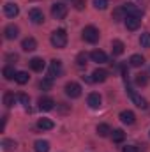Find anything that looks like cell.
I'll return each mask as SVG.
<instances>
[{
	"label": "cell",
	"instance_id": "cell-1",
	"mask_svg": "<svg viewBox=\"0 0 150 152\" xmlns=\"http://www.w3.org/2000/svg\"><path fill=\"white\" fill-rule=\"evenodd\" d=\"M51 44L55 46V48H66V44H67V32L64 30V28H58V30H55L53 34H51Z\"/></svg>",
	"mask_w": 150,
	"mask_h": 152
},
{
	"label": "cell",
	"instance_id": "cell-2",
	"mask_svg": "<svg viewBox=\"0 0 150 152\" xmlns=\"http://www.w3.org/2000/svg\"><path fill=\"white\" fill-rule=\"evenodd\" d=\"M83 39H85L87 42H90V44H95V42L99 41V30H97L95 27H92V25L85 27V28H83Z\"/></svg>",
	"mask_w": 150,
	"mask_h": 152
},
{
	"label": "cell",
	"instance_id": "cell-3",
	"mask_svg": "<svg viewBox=\"0 0 150 152\" xmlns=\"http://www.w3.org/2000/svg\"><path fill=\"white\" fill-rule=\"evenodd\" d=\"M67 5H64V4H53L51 5V14H53V18L55 20H64L66 16H67Z\"/></svg>",
	"mask_w": 150,
	"mask_h": 152
},
{
	"label": "cell",
	"instance_id": "cell-4",
	"mask_svg": "<svg viewBox=\"0 0 150 152\" xmlns=\"http://www.w3.org/2000/svg\"><path fill=\"white\" fill-rule=\"evenodd\" d=\"M66 94H67L71 99L79 97V96H81V87H79V83H76V81H69V83L66 85Z\"/></svg>",
	"mask_w": 150,
	"mask_h": 152
},
{
	"label": "cell",
	"instance_id": "cell-5",
	"mask_svg": "<svg viewBox=\"0 0 150 152\" xmlns=\"http://www.w3.org/2000/svg\"><path fill=\"white\" fill-rule=\"evenodd\" d=\"M127 92H129V96H131L133 103H134L138 108H141V110H145V108H147V99H145V97H141L140 94H136V92H134L133 88H129V87H127Z\"/></svg>",
	"mask_w": 150,
	"mask_h": 152
},
{
	"label": "cell",
	"instance_id": "cell-6",
	"mask_svg": "<svg viewBox=\"0 0 150 152\" xmlns=\"http://www.w3.org/2000/svg\"><path fill=\"white\" fill-rule=\"evenodd\" d=\"M122 7H124V11H125V14H127V16H136V18H141V14H143V11H141L136 4H131V2H129V4H124Z\"/></svg>",
	"mask_w": 150,
	"mask_h": 152
},
{
	"label": "cell",
	"instance_id": "cell-7",
	"mask_svg": "<svg viewBox=\"0 0 150 152\" xmlns=\"http://www.w3.org/2000/svg\"><path fill=\"white\" fill-rule=\"evenodd\" d=\"M62 75V62L60 60H51V64H50V78H58V76Z\"/></svg>",
	"mask_w": 150,
	"mask_h": 152
},
{
	"label": "cell",
	"instance_id": "cell-8",
	"mask_svg": "<svg viewBox=\"0 0 150 152\" xmlns=\"http://www.w3.org/2000/svg\"><path fill=\"white\" fill-rule=\"evenodd\" d=\"M28 18H30V21L36 23V25H41V23L44 21V14H42L41 9H30V11H28Z\"/></svg>",
	"mask_w": 150,
	"mask_h": 152
},
{
	"label": "cell",
	"instance_id": "cell-9",
	"mask_svg": "<svg viewBox=\"0 0 150 152\" xmlns=\"http://www.w3.org/2000/svg\"><path fill=\"white\" fill-rule=\"evenodd\" d=\"M124 23H125V28H127V30H138L141 20L136 18V16H127V18L124 20Z\"/></svg>",
	"mask_w": 150,
	"mask_h": 152
},
{
	"label": "cell",
	"instance_id": "cell-10",
	"mask_svg": "<svg viewBox=\"0 0 150 152\" xmlns=\"http://www.w3.org/2000/svg\"><path fill=\"white\" fill-rule=\"evenodd\" d=\"M87 104H88L92 110L101 108V96H99V94H95V92L88 94V97H87Z\"/></svg>",
	"mask_w": 150,
	"mask_h": 152
},
{
	"label": "cell",
	"instance_id": "cell-11",
	"mask_svg": "<svg viewBox=\"0 0 150 152\" xmlns=\"http://www.w3.org/2000/svg\"><path fill=\"white\" fill-rule=\"evenodd\" d=\"M4 12H5V16H9V18H16V16L20 14V9H18V5H16V4L7 2V4L4 5Z\"/></svg>",
	"mask_w": 150,
	"mask_h": 152
},
{
	"label": "cell",
	"instance_id": "cell-12",
	"mask_svg": "<svg viewBox=\"0 0 150 152\" xmlns=\"http://www.w3.org/2000/svg\"><path fill=\"white\" fill-rule=\"evenodd\" d=\"M53 108H55V101H53L51 97H41V99H39V110L50 112V110H53Z\"/></svg>",
	"mask_w": 150,
	"mask_h": 152
},
{
	"label": "cell",
	"instance_id": "cell-13",
	"mask_svg": "<svg viewBox=\"0 0 150 152\" xmlns=\"http://www.w3.org/2000/svg\"><path fill=\"white\" fill-rule=\"evenodd\" d=\"M120 120L124 124H127V126H133L136 122V115L133 113L131 110H124V112H120Z\"/></svg>",
	"mask_w": 150,
	"mask_h": 152
},
{
	"label": "cell",
	"instance_id": "cell-14",
	"mask_svg": "<svg viewBox=\"0 0 150 152\" xmlns=\"http://www.w3.org/2000/svg\"><path fill=\"white\" fill-rule=\"evenodd\" d=\"M90 58H92L94 62H97V64H104V62H108V55H106L104 51H101V50H94V51L90 53Z\"/></svg>",
	"mask_w": 150,
	"mask_h": 152
},
{
	"label": "cell",
	"instance_id": "cell-15",
	"mask_svg": "<svg viewBox=\"0 0 150 152\" xmlns=\"http://www.w3.org/2000/svg\"><path fill=\"white\" fill-rule=\"evenodd\" d=\"M18 34H20V28H18L16 25H7V27L4 28V36H5V39H9V41L16 39Z\"/></svg>",
	"mask_w": 150,
	"mask_h": 152
},
{
	"label": "cell",
	"instance_id": "cell-16",
	"mask_svg": "<svg viewBox=\"0 0 150 152\" xmlns=\"http://www.w3.org/2000/svg\"><path fill=\"white\" fill-rule=\"evenodd\" d=\"M106 80H108V71L106 69H95L92 73V81H95V83H103Z\"/></svg>",
	"mask_w": 150,
	"mask_h": 152
},
{
	"label": "cell",
	"instance_id": "cell-17",
	"mask_svg": "<svg viewBox=\"0 0 150 152\" xmlns=\"http://www.w3.org/2000/svg\"><path fill=\"white\" fill-rule=\"evenodd\" d=\"M21 48H23L25 51H34V50L37 48V41H36L34 37L23 39V42H21Z\"/></svg>",
	"mask_w": 150,
	"mask_h": 152
},
{
	"label": "cell",
	"instance_id": "cell-18",
	"mask_svg": "<svg viewBox=\"0 0 150 152\" xmlns=\"http://www.w3.org/2000/svg\"><path fill=\"white\" fill-rule=\"evenodd\" d=\"M30 67H32L36 73H41V71L46 67V64H44V60H42V58L36 57V58H32V60H30Z\"/></svg>",
	"mask_w": 150,
	"mask_h": 152
},
{
	"label": "cell",
	"instance_id": "cell-19",
	"mask_svg": "<svg viewBox=\"0 0 150 152\" xmlns=\"http://www.w3.org/2000/svg\"><path fill=\"white\" fill-rule=\"evenodd\" d=\"M37 127L39 129H42V131H50V129L55 127V124H53V120H50V118H39Z\"/></svg>",
	"mask_w": 150,
	"mask_h": 152
},
{
	"label": "cell",
	"instance_id": "cell-20",
	"mask_svg": "<svg viewBox=\"0 0 150 152\" xmlns=\"http://www.w3.org/2000/svg\"><path fill=\"white\" fill-rule=\"evenodd\" d=\"M124 50H125V46H124V42H122V41L115 39V41L111 42V51H113V55H122V53H124Z\"/></svg>",
	"mask_w": 150,
	"mask_h": 152
},
{
	"label": "cell",
	"instance_id": "cell-21",
	"mask_svg": "<svg viewBox=\"0 0 150 152\" xmlns=\"http://www.w3.org/2000/svg\"><path fill=\"white\" fill-rule=\"evenodd\" d=\"M129 64L133 66V67H141L143 64H145V58L141 57V55H131V58H129Z\"/></svg>",
	"mask_w": 150,
	"mask_h": 152
},
{
	"label": "cell",
	"instance_id": "cell-22",
	"mask_svg": "<svg viewBox=\"0 0 150 152\" xmlns=\"http://www.w3.org/2000/svg\"><path fill=\"white\" fill-rule=\"evenodd\" d=\"M16 99H18V96H14L12 92H5L4 94V104L7 108H11L12 104H16Z\"/></svg>",
	"mask_w": 150,
	"mask_h": 152
},
{
	"label": "cell",
	"instance_id": "cell-23",
	"mask_svg": "<svg viewBox=\"0 0 150 152\" xmlns=\"http://www.w3.org/2000/svg\"><path fill=\"white\" fill-rule=\"evenodd\" d=\"M34 151L36 152H48L50 151V143H48L46 140H37V142L34 143Z\"/></svg>",
	"mask_w": 150,
	"mask_h": 152
},
{
	"label": "cell",
	"instance_id": "cell-24",
	"mask_svg": "<svg viewBox=\"0 0 150 152\" xmlns=\"http://www.w3.org/2000/svg\"><path fill=\"white\" fill-rule=\"evenodd\" d=\"M111 18H113V21H122V20H125V18H127V14H125L124 7H117V9L113 11Z\"/></svg>",
	"mask_w": 150,
	"mask_h": 152
},
{
	"label": "cell",
	"instance_id": "cell-25",
	"mask_svg": "<svg viewBox=\"0 0 150 152\" xmlns=\"http://www.w3.org/2000/svg\"><path fill=\"white\" fill-rule=\"evenodd\" d=\"M2 75H4L5 80H12V78H16L18 73L14 71V67H12V66H5V67H4V71H2Z\"/></svg>",
	"mask_w": 150,
	"mask_h": 152
},
{
	"label": "cell",
	"instance_id": "cell-26",
	"mask_svg": "<svg viewBox=\"0 0 150 152\" xmlns=\"http://www.w3.org/2000/svg\"><path fill=\"white\" fill-rule=\"evenodd\" d=\"M16 83H20V85H25L28 80H30V76H28V73L27 71H18V75H16Z\"/></svg>",
	"mask_w": 150,
	"mask_h": 152
},
{
	"label": "cell",
	"instance_id": "cell-27",
	"mask_svg": "<svg viewBox=\"0 0 150 152\" xmlns=\"http://www.w3.org/2000/svg\"><path fill=\"white\" fill-rule=\"evenodd\" d=\"M111 138L115 143H122L124 142V138H125V134H124V131L122 129H115V131H111Z\"/></svg>",
	"mask_w": 150,
	"mask_h": 152
},
{
	"label": "cell",
	"instance_id": "cell-28",
	"mask_svg": "<svg viewBox=\"0 0 150 152\" xmlns=\"http://www.w3.org/2000/svg\"><path fill=\"white\" fill-rule=\"evenodd\" d=\"M110 133H111V127H110L108 124H99V126H97V134H99V136L104 138V136H108Z\"/></svg>",
	"mask_w": 150,
	"mask_h": 152
},
{
	"label": "cell",
	"instance_id": "cell-29",
	"mask_svg": "<svg viewBox=\"0 0 150 152\" xmlns=\"http://www.w3.org/2000/svg\"><path fill=\"white\" fill-rule=\"evenodd\" d=\"M39 87H41V90H51V87H53V78H44V80H41V83H39Z\"/></svg>",
	"mask_w": 150,
	"mask_h": 152
},
{
	"label": "cell",
	"instance_id": "cell-30",
	"mask_svg": "<svg viewBox=\"0 0 150 152\" xmlns=\"http://www.w3.org/2000/svg\"><path fill=\"white\" fill-rule=\"evenodd\" d=\"M147 81H149V78H147V75H143V73H140V75L134 76V83H136L138 87H145Z\"/></svg>",
	"mask_w": 150,
	"mask_h": 152
},
{
	"label": "cell",
	"instance_id": "cell-31",
	"mask_svg": "<svg viewBox=\"0 0 150 152\" xmlns=\"http://www.w3.org/2000/svg\"><path fill=\"white\" fill-rule=\"evenodd\" d=\"M140 44H141V48H150V32L141 34V37H140Z\"/></svg>",
	"mask_w": 150,
	"mask_h": 152
},
{
	"label": "cell",
	"instance_id": "cell-32",
	"mask_svg": "<svg viewBox=\"0 0 150 152\" xmlns=\"http://www.w3.org/2000/svg\"><path fill=\"white\" fill-rule=\"evenodd\" d=\"M94 7L99 11H104L108 7V0H94Z\"/></svg>",
	"mask_w": 150,
	"mask_h": 152
},
{
	"label": "cell",
	"instance_id": "cell-33",
	"mask_svg": "<svg viewBox=\"0 0 150 152\" xmlns=\"http://www.w3.org/2000/svg\"><path fill=\"white\" fill-rule=\"evenodd\" d=\"M2 147H4L7 152H11L14 147H16V143H14L12 140H2Z\"/></svg>",
	"mask_w": 150,
	"mask_h": 152
},
{
	"label": "cell",
	"instance_id": "cell-34",
	"mask_svg": "<svg viewBox=\"0 0 150 152\" xmlns=\"http://www.w3.org/2000/svg\"><path fill=\"white\" fill-rule=\"evenodd\" d=\"M76 62H78V66H79V67L87 66V55H85V53H79V55H78V58H76Z\"/></svg>",
	"mask_w": 150,
	"mask_h": 152
},
{
	"label": "cell",
	"instance_id": "cell-35",
	"mask_svg": "<svg viewBox=\"0 0 150 152\" xmlns=\"http://www.w3.org/2000/svg\"><path fill=\"white\" fill-rule=\"evenodd\" d=\"M18 99L21 101V104L28 106V101H30V99H28V96H27V94H18Z\"/></svg>",
	"mask_w": 150,
	"mask_h": 152
},
{
	"label": "cell",
	"instance_id": "cell-36",
	"mask_svg": "<svg viewBox=\"0 0 150 152\" xmlns=\"http://www.w3.org/2000/svg\"><path fill=\"white\" fill-rule=\"evenodd\" d=\"M74 7H76V9H78V11H81V9L85 7V0H76Z\"/></svg>",
	"mask_w": 150,
	"mask_h": 152
},
{
	"label": "cell",
	"instance_id": "cell-37",
	"mask_svg": "<svg viewBox=\"0 0 150 152\" xmlns=\"http://www.w3.org/2000/svg\"><path fill=\"white\" fill-rule=\"evenodd\" d=\"M122 152H138L136 147H131V145H127V147H124V151Z\"/></svg>",
	"mask_w": 150,
	"mask_h": 152
}]
</instances>
